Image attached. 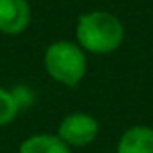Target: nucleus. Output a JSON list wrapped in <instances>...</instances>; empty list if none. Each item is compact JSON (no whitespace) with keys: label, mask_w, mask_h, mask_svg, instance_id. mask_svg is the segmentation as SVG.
<instances>
[{"label":"nucleus","mask_w":153,"mask_h":153,"mask_svg":"<svg viewBox=\"0 0 153 153\" xmlns=\"http://www.w3.org/2000/svg\"><path fill=\"white\" fill-rule=\"evenodd\" d=\"M43 64L48 76L66 87H75L85 76L87 57L85 52L73 41L59 39L46 46Z\"/></svg>","instance_id":"2"},{"label":"nucleus","mask_w":153,"mask_h":153,"mask_svg":"<svg viewBox=\"0 0 153 153\" xmlns=\"http://www.w3.org/2000/svg\"><path fill=\"white\" fill-rule=\"evenodd\" d=\"M18 114H20V107L16 103L13 91L0 85V126L11 125Z\"/></svg>","instance_id":"7"},{"label":"nucleus","mask_w":153,"mask_h":153,"mask_svg":"<svg viewBox=\"0 0 153 153\" xmlns=\"http://www.w3.org/2000/svg\"><path fill=\"white\" fill-rule=\"evenodd\" d=\"M100 134V125L94 116L87 112H73L62 117L57 128V137L70 148H84L94 143Z\"/></svg>","instance_id":"3"},{"label":"nucleus","mask_w":153,"mask_h":153,"mask_svg":"<svg viewBox=\"0 0 153 153\" xmlns=\"http://www.w3.org/2000/svg\"><path fill=\"white\" fill-rule=\"evenodd\" d=\"M18 153H71V148L57 134H34L22 141Z\"/></svg>","instance_id":"6"},{"label":"nucleus","mask_w":153,"mask_h":153,"mask_svg":"<svg viewBox=\"0 0 153 153\" xmlns=\"http://www.w3.org/2000/svg\"><path fill=\"white\" fill-rule=\"evenodd\" d=\"M75 38L76 45L85 53L109 55L123 45L125 27L112 13L91 11L78 16Z\"/></svg>","instance_id":"1"},{"label":"nucleus","mask_w":153,"mask_h":153,"mask_svg":"<svg viewBox=\"0 0 153 153\" xmlns=\"http://www.w3.org/2000/svg\"><path fill=\"white\" fill-rule=\"evenodd\" d=\"M32 11L29 0H0V34L18 36L30 25Z\"/></svg>","instance_id":"4"},{"label":"nucleus","mask_w":153,"mask_h":153,"mask_svg":"<svg viewBox=\"0 0 153 153\" xmlns=\"http://www.w3.org/2000/svg\"><path fill=\"white\" fill-rule=\"evenodd\" d=\"M11 91H13V94H14V98H16V103H18L20 111L25 109V107H30V105L34 103V93H32L29 87L18 85V87H14V89H11Z\"/></svg>","instance_id":"8"},{"label":"nucleus","mask_w":153,"mask_h":153,"mask_svg":"<svg viewBox=\"0 0 153 153\" xmlns=\"http://www.w3.org/2000/svg\"><path fill=\"white\" fill-rule=\"evenodd\" d=\"M116 153H153V128L146 125L130 126L121 134Z\"/></svg>","instance_id":"5"}]
</instances>
